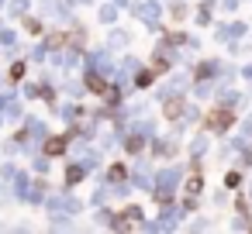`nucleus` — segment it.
I'll return each mask as SVG.
<instances>
[{
  "mask_svg": "<svg viewBox=\"0 0 252 234\" xmlns=\"http://www.w3.org/2000/svg\"><path fill=\"white\" fill-rule=\"evenodd\" d=\"M235 121V114L231 110H221V114H211V128H228Z\"/></svg>",
  "mask_w": 252,
  "mask_h": 234,
  "instance_id": "obj_1",
  "label": "nucleus"
},
{
  "mask_svg": "<svg viewBox=\"0 0 252 234\" xmlns=\"http://www.w3.org/2000/svg\"><path fill=\"white\" fill-rule=\"evenodd\" d=\"M66 141H69V138H49L45 152H49V155H63V152H66Z\"/></svg>",
  "mask_w": 252,
  "mask_h": 234,
  "instance_id": "obj_2",
  "label": "nucleus"
},
{
  "mask_svg": "<svg viewBox=\"0 0 252 234\" xmlns=\"http://www.w3.org/2000/svg\"><path fill=\"white\" fill-rule=\"evenodd\" d=\"M187 193H190V196H197V193H200V176H190V182H187Z\"/></svg>",
  "mask_w": 252,
  "mask_h": 234,
  "instance_id": "obj_3",
  "label": "nucleus"
},
{
  "mask_svg": "<svg viewBox=\"0 0 252 234\" xmlns=\"http://www.w3.org/2000/svg\"><path fill=\"white\" fill-rule=\"evenodd\" d=\"M21 76H25V66L14 62V66H11V79H21Z\"/></svg>",
  "mask_w": 252,
  "mask_h": 234,
  "instance_id": "obj_4",
  "label": "nucleus"
},
{
  "mask_svg": "<svg viewBox=\"0 0 252 234\" xmlns=\"http://www.w3.org/2000/svg\"><path fill=\"white\" fill-rule=\"evenodd\" d=\"M80 176H83V172H80V169H76V165H73V169H69V172H66V179H69V182H76V179H80Z\"/></svg>",
  "mask_w": 252,
  "mask_h": 234,
  "instance_id": "obj_5",
  "label": "nucleus"
}]
</instances>
